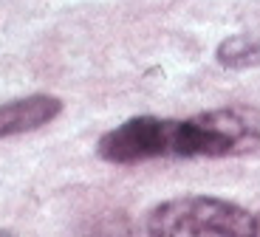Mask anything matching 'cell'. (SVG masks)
<instances>
[{
    "instance_id": "obj_1",
    "label": "cell",
    "mask_w": 260,
    "mask_h": 237,
    "mask_svg": "<svg viewBox=\"0 0 260 237\" xmlns=\"http://www.w3.org/2000/svg\"><path fill=\"white\" fill-rule=\"evenodd\" d=\"M249 209L215 195H184L158 204L147 218L150 237H257Z\"/></svg>"
},
{
    "instance_id": "obj_2",
    "label": "cell",
    "mask_w": 260,
    "mask_h": 237,
    "mask_svg": "<svg viewBox=\"0 0 260 237\" xmlns=\"http://www.w3.org/2000/svg\"><path fill=\"white\" fill-rule=\"evenodd\" d=\"M249 153H260L257 108L229 105L178 122V158H229Z\"/></svg>"
},
{
    "instance_id": "obj_3",
    "label": "cell",
    "mask_w": 260,
    "mask_h": 237,
    "mask_svg": "<svg viewBox=\"0 0 260 237\" xmlns=\"http://www.w3.org/2000/svg\"><path fill=\"white\" fill-rule=\"evenodd\" d=\"M96 153L108 164H142L150 158L178 155V119L133 116L99 139Z\"/></svg>"
},
{
    "instance_id": "obj_4",
    "label": "cell",
    "mask_w": 260,
    "mask_h": 237,
    "mask_svg": "<svg viewBox=\"0 0 260 237\" xmlns=\"http://www.w3.org/2000/svg\"><path fill=\"white\" fill-rule=\"evenodd\" d=\"M59 113H62V102L57 96H48V93L12 99V102L0 105V139L46 127Z\"/></svg>"
},
{
    "instance_id": "obj_5",
    "label": "cell",
    "mask_w": 260,
    "mask_h": 237,
    "mask_svg": "<svg viewBox=\"0 0 260 237\" xmlns=\"http://www.w3.org/2000/svg\"><path fill=\"white\" fill-rule=\"evenodd\" d=\"M215 57H218V62L223 68H252V65H260V37L232 34V37H226L218 45Z\"/></svg>"
},
{
    "instance_id": "obj_6",
    "label": "cell",
    "mask_w": 260,
    "mask_h": 237,
    "mask_svg": "<svg viewBox=\"0 0 260 237\" xmlns=\"http://www.w3.org/2000/svg\"><path fill=\"white\" fill-rule=\"evenodd\" d=\"M85 237H130V226H127V218L124 215H108V218L96 220L93 229L88 231Z\"/></svg>"
}]
</instances>
